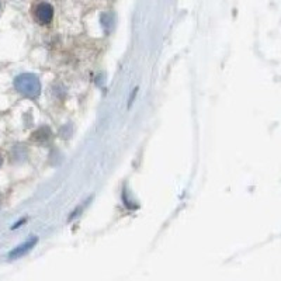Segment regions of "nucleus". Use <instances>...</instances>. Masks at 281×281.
Segmentation results:
<instances>
[{
  "mask_svg": "<svg viewBox=\"0 0 281 281\" xmlns=\"http://www.w3.org/2000/svg\"><path fill=\"white\" fill-rule=\"evenodd\" d=\"M36 19L41 23V24H49L52 19H54V9L52 6L47 3V2H41L36 6Z\"/></svg>",
  "mask_w": 281,
  "mask_h": 281,
  "instance_id": "nucleus-2",
  "label": "nucleus"
},
{
  "mask_svg": "<svg viewBox=\"0 0 281 281\" xmlns=\"http://www.w3.org/2000/svg\"><path fill=\"white\" fill-rule=\"evenodd\" d=\"M16 90L24 97L37 98L41 94V82L32 74H21L14 79Z\"/></svg>",
  "mask_w": 281,
  "mask_h": 281,
  "instance_id": "nucleus-1",
  "label": "nucleus"
},
{
  "mask_svg": "<svg viewBox=\"0 0 281 281\" xmlns=\"http://www.w3.org/2000/svg\"><path fill=\"white\" fill-rule=\"evenodd\" d=\"M0 9H2V5H0Z\"/></svg>",
  "mask_w": 281,
  "mask_h": 281,
  "instance_id": "nucleus-5",
  "label": "nucleus"
},
{
  "mask_svg": "<svg viewBox=\"0 0 281 281\" xmlns=\"http://www.w3.org/2000/svg\"><path fill=\"white\" fill-rule=\"evenodd\" d=\"M37 242H38V238H36V236L28 239V240H25L24 243H21L19 244L17 248H14V249L9 253V257H10V259H19V257H23L24 255H27V253H28V252H30L36 244H37Z\"/></svg>",
  "mask_w": 281,
  "mask_h": 281,
  "instance_id": "nucleus-3",
  "label": "nucleus"
},
{
  "mask_svg": "<svg viewBox=\"0 0 281 281\" xmlns=\"http://www.w3.org/2000/svg\"><path fill=\"white\" fill-rule=\"evenodd\" d=\"M2 163H3V159H2V156H0V166H2Z\"/></svg>",
  "mask_w": 281,
  "mask_h": 281,
  "instance_id": "nucleus-4",
  "label": "nucleus"
}]
</instances>
